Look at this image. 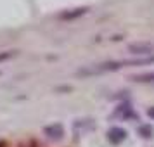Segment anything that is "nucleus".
<instances>
[{
	"instance_id": "nucleus-6",
	"label": "nucleus",
	"mask_w": 154,
	"mask_h": 147,
	"mask_svg": "<svg viewBox=\"0 0 154 147\" xmlns=\"http://www.w3.org/2000/svg\"><path fill=\"white\" fill-rule=\"evenodd\" d=\"M152 63H154V54L144 57V59H125L123 66H142V64H152Z\"/></svg>"
},
{
	"instance_id": "nucleus-10",
	"label": "nucleus",
	"mask_w": 154,
	"mask_h": 147,
	"mask_svg": "<svg viewBox=\"0 0 154 147\" xmlns=\"http://www.w3.org/2000/svg\"><path fill=\"white\" fill-rule=\"evenodd\" d=\"M71 90V87H57L56 92H69Z\"/></svg>"
},
{
	"instance_id": "nucleus-13",
	"label": "nucleus",
	"mask_w": 154,
	"mask_h": 147,
	"mask_svg": "<svg viewBox=\"0 0 154 147\" xmlns=\"http://www.w3.org/2000/svg\"><path fill=\"white\" fill-rule=\"evenodd\" d=\"M4 145H5V144H4V142H0V147H4Z\"/></svg>"
},
{
	"instance_id": "nucleus-3",
	"label": "nucleus",
	"mask_w": 154,
	"mask_h": 147,
	"mask_svg": "<svg viewBox=\"0 0 154 147\" xmlns=\"http://www.w3.org/2000/svg\"><path fill=\"white\" fill-rule=\"evenodd\" d=\"M126 137H128L126 130L119 128V126H112L111 130L107 132V140H109L111 144H119V142H123Z\"/></svg>"
},
{
	"instance_id": "nucleus-2",
	"label": "nucleus",
	"mask_w": 154,
	"mask_h": 147,
	"mask_svg": "<svg viewBox=\"0 0 154 147\" xmlns=\"http://www.w3.org/2000/svg\"><path fill=\"white\" fill-rule=\"evenodd\" d=\"M43 133L49 137V139H54V140H61L64 135V126L61 123H54V125H49L43 128Z\"/></svg>"
},
{
	"instance_id": "nucleus-7",
	"label": "nucleus",
	"mask_w": 154,
	"mask_h": 147,
	"mask_svg": "<svg viewBox=\"0 0 154 147\" xmlns=\"http://www.w3.org/2000/svg\"><path fill=\"white\" fill-rule=\"evenodd\" d=\"M130 80L137 81V83H154V73H142V75H135V76H130Z\"/></svg>"
},
{
	"instance_id": "nucleus-1",
	"label": "nucleus",
	"mask_w": 154,
	"mask_h": 147,
	"mask_svg": "<svg viewBox=\"0 0 154 147\" xmlns=\"http://www.w3.org/2000/svg\"><path fill=\"white\" fill-rule=\"evenodd\" d=\"M128 52L137 54V56H152L154 54V45L152 43H130Z\"/></svg>"
},
{
	"instance_id": "nucleus-11",
	"label": "nucleus",
	"mask_w": 154,
	"mask_h": 147,
	"mask_svg": "<svg viewBox=\"0 0 154 147\" xmlns=\"http://www.w3.org/2000/svg\"><path fill=\"white\" fill-rule=\"evenodd\" d=\"M147 114H149V118L154 119V107H149V109H147Z\"/></svg>"
},
{
	"instance_id": "nucleus-5",
	"label": "nucleus",
	"mask_w": 154,
	"mask_h": 147,
	"mask_svg": "<svg viewBox=\"0 0 154 147\" xmlns=\"http://www.w3.org/2000/svg\"><path fill=\"white\" fill-rule=\"evenodd\" d=\"M112 116H121L123 119H128V118H133V119H137L139 121V114H135V112L132 111V107H130V104H121L114 111V114Z\"/></svg>"
},
{
	"instance_id": "nucleus-9",
	"label": "nucleus",
	"mask_w": 154,
	"mask_h": 147,
	"mask_svg": "<svg viewBox=\"0 0 154 147\" xmlns=\"http://www.w3.org/2000/svg\"><path fill=\"white\" fill-rule=\"evenodd\" d=\"M14 56H16L14 50H7V52H2V54H0V63H2V61H7V59H11V57H14Z\"/></svg>"
},
{
	"instance_id": "nucleus-8",
	"label": "nucleus",
	"mask_w": 154,
	"mask_h": 147,
	"mask_svg": "<svg viewBox=\"0 0 154 147\" xmlns=\"http://www.w3.org/2000/svg\"><path fill=\"white\" fill-rule=\"evenodd\" d=\"M139 133L144 137V139H151L152 133H154V130H152V126L151 125H140L139 126Z\"/></svg>"
},
{
	"instance_id": "nucleus-12",
	"label": "nucleus",
	"mask_w": 154,
	"mask_h": 147,
	"mask_svg": "<svg viewBox=\"0 0 154 147\" xmlns=\"http://www.w3.org/2000/svg\"><path fill=\"white\" fill-rule=\"evenodd\" d=\"M112 40H114V42H118V40H121V35H114V36H112Z\"/></svg>"
},
{
	"instance_id": "nucleus-4",
	"label": "nucleus",
	"mask_w": 154,
	"mask_h": 147,
	"mask_svg": "<svg viewBox=\"0 0 154 147\" xmlns=\"http://www.w3.org/2000/svg\"><path fill=\"white\" fill-rule=\"evenodd\" d=\"M88 12V7H76V9H71L68 12H63V14L59 16V19H63V21H73V19H78V17H82L83 14Z\"/></svg>"
}]
</instances>
